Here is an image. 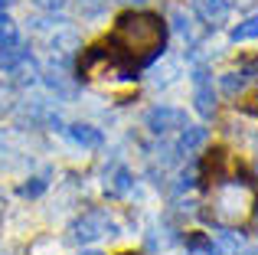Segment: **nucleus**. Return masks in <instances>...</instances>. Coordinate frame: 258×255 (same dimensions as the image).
Instances as JSON below:
<instances>
[{"instance_id":"obj_25","label":"nucleus","mask_w":258,"mask_h":255,"mask_svg":"<svg viewBox=\"0 0 258 255\" xmlns=\"http://www.w3.org/2000/svg\"><path fill=\"white\" fill-rule=\"evenodd\" d=\"M33 4H36L39 10H46V13H59L66 7V0H33Z\"/></svg>"},{"instance_id":"obj_24","label":"nucleus","mask_w":258,"mask_h":255,"mask_svg":"<svg viewBox=\"0 0 258 255\" xmlns=\"http://www.w3.org/2000/svg\"><path fill=\"white\" fill-rule=\"evenodd\" d=\"M193 183H196V173H193V170H180V177H176L173 190H176V193H183V190H189Z\"/></svg>"},{"instance_id":"obj_17","label":"nucleus","mask_w":258,"mask_h":255,"mask_svg":"<svg viewBox=\"0 0 258 255\" xmlns=\"http://www.w3.org/2000/svg\"><path fill=\"white\" fill-rule=\"evenodd\" d=\"M23 43V36H20V26L13 23V20L0 17V49H7V46H17Z\"/></svg>"},{"instance_id":"obj_10","label":"nucleus","mask_w":258,"mask_h":255,"mask_svg":"<svg viewBox=\"0 0 258 255\" xmlns=\"http://www.w3.org/2000/svg\"><path fill=\"white\" fill-rule=\"evenodd\" d=\"M193 7L206 26H219L229 20V0H193Z\"/></svg>"},{"instance_id":"obj_15","label":"nucleus","mask_w":258,"mask_h":255,"mask_svg":"<svg viewBox=\"0 0 258 255\" xmlns=\"http://www.w3.org/2000/svg\"><path fill=\"white\" fill-rule=\"evenodd\" d=\"M216 252L219 255H239V245H242V232L235 229H219L216 232Z\"/></svg>"},{"instance_id":"obj_30","label":"nucleus","mask_w":258,"mask_h":255,"mask_svg":"<svg viewBox=\"0 0 258 255\" xmlns=\"http://www.w3.org/2000/svg\"><path fill=\"white\" fill-rule=\"evenodd\" d=\"M245 255H258V252H245Z\"/></svg>"},{"instance_id":"obj_20","label":"nucleus","mask_w":258,"mask_h":255,"mask_svg":"<svg viewBox=\"0 0 258 255\" xmlns=\"http://www.w3.org/2000/svg\"><path fill=\"white\" fill-rule=\"evenodd\" d=\"M13 108H17V89L10 82H0V118L10 115Z\"/></svg>"},{"instance_id":"obj_19","label":"nucleus","mask_w":258,"mask_h":255,"mask_svg":"<svg viewBox=\"0 0 258 255\" xmlns=\"http://www.w3.org/2000/svg\"><path fill=\"white\" fill-rule=\"evenodd\" d=\"M46 186H49V173H39V177H30V180H26V183L20 186V193H23L26 200H36Z\"/></svg>"},{"instance_id":"obj_11","label":"nucleus","mask_w":258,"mask_h":255,"mask_svg":"<svg viewBox=\"0 0 258 255\" xmlns=\"http://www.w3.org/2000/svg\"><path fill=\"white\" fill-rule=\"evenodd\" d=\"M131 186H134V177H131L127 167L114 164L111 170H105V193H108V197H124Z\"/></svg>"},{"instance_id":"obj_21","label":"nucleus","mask_w":258,"mask_h":255,"mask_svg":"<svg viewBox=\"0 0 258 255\" xmlns=\"http://www.w3.org/2000/svg\"><path fill=\"white\" fill-rule=\"evenodd\" d=\"M108 10V0H79V13L88 20H95V17H101V13Z\"/></svg>"},{"instance_id":"obj_27","label":"nucleus","mask_w":258,"mask_h":255,"mask_svg":"<svg viewBox=\"0 0 258 255\" xmlns=\"http://www.w3.org/2000/svg\"><path fill=\"white\" fill-rule=\"evenodd\" d=\"M10 4H13V0H0V13H4V10H7Z\"/></svg>"},{"instance_id":"obj_14","label":"nucleus","mask_w":258,"mask_h":255,"mask_svg":"<svg viewBox=\"0 0 258 255\" xmlns=\"http://www.w3.org/2000/svg\"><path fill=\"white\" fill-rule=\"evenodd\" d=\"M30 59V49H26V43H17V46H7V49H0V69L4 72H17L20 66Z\"/></svg>"},{"instance_id":"obj_3","label":"nucleus","mask_w":258,"mask_h":255,"mask_svg":"<svg viewBox=\"0 0 258 255\" xmlns=\"http://www.w3.org/2000/svg\"><path fill=\"white\" fill-rule=\"evenodd\" d=\"M82 79H131V69L121 62V56L114 49H105V46H95L82 56V66H79Z\"/></svg>"},{"instance_id":"obj_16","label":"nucleus","mask_w":258,"mask_h":255,"mask_svg":"<svg viewBox=\"0 0 258 255\" xmlns=\"http://www.w3.org/2000/svg\"><path fill=\"white\" fill-rule=\"evenodd\" d=\"M245 82H248V76H242V72H226L222 82H219V89H222L226 98H239L242 89H245Z\"/></svg>"},{"instance_id":"obj_23","label":"nucleus","mask_w":258,"mask_h":255,"mask_svg":"<svg viewBox=\"0 0 258 255\" xmlns=\"http://www.w3.org/2000/svg\"><path fill=\"white\" fill-rule=\"evenodd\" d=\"M173 79H176V66H173V62H167L164 69H157V72H154V79H151V82H154V85H170Z\"/></svg>"},{"instance_id":"obj_1","label":"nucleus","mask_w":258,"mask_h":255,"mask_svg":"<svg viewBox=\"0 0 258 255\" xmlns=\"http://www.w3.org/2000/svg\"><path fill=\"white\" fill-rule=\"evenodd\" d=\"M164 39H167V26L157 13L134 10L118 17V23L111 30V49L131 69V66H147L151 59H157L160 49H164Z\"/></svg>"},{"instance_id":"obj_7","label":"nucleus","mask_w":258,"mask_h":255,"mask_svg":"<svg viewBox=\"0 0 258 255\" xmlns=\"http://www.w3.org/2000/svg\"><path fill=\"white\" fill-rule=\"evenodd\" d=\"M46 82V89L56 92V98H72L76 95V82H72V76H66V59H56V62L49 66V69L39 72Z\"/></svg>"},{"instance_id":"obj_5","label":"nucleus","mask_w":258,"mask_h":255,"mask_svg":"<svg viewBox=\"0 0 258 255\" xmlns=\"http://www.w3.org/2000/svg\"><path fill=\"white\" fill-rule=\"evenodd\" d=\"M144 124L151 128V134H170L176 128H186V111L170 108V105H154L151 111L144 115Z\"/></svg>"},{"instance_id":"obj_18","label":"nucleus","mask_w":258,"mask_h":255,"mask_svg":"<svg viewBox=\"0 0 258 255\" xmlns=\"http://www.w3.org/2000/svg\"><path fill=\"white\" fill-rule=\"evenodd\" d=\"M245 39H258V13L232 30V43H245Z\"/></svg>"},{"instance_id":"obj_2","label":"nucleus","mask_w":258,"mask_h":255,"mask_svg":"<svg viewBox=\"0 0 258 255\" xmlns=\"http://www.w3.org/2000/svg\"><path fill=\"white\" fill-rule=\"evenodd\" d=\"M258 206V186L248 177L219 180L209 193V216L219 229H239L252 219Z\"/></svg>"},{"instance_id":"obj_13","label":"nucleus","mask_w":258,"mask_h":255,"mask_svg":"<svg viewBox=\"0 0 258 255\" xmlns=\"http://www.w3.org/2000/svg\"><path fill=\"white\" fill-rule=\"evenodd\" d=\"M173 30L180 33V36L186 39L189 46H196V43H200V39H203V33H206V30H203V26H196V20L189 17L186 10H173Z\"/></svg>"},{"instance_id":"obj_12","label":"nucleus","mask_w":258,"mask_h":255,"mask_svg":"<svg viewBox=\"0 0 258 255\" xmlns=\"http://www.w3.org/2000/svg\"><path fill=\"white\" fill-rule=\"evenodd\" d=\"M206 141H209V131H206L203 124H186V128L180 131L176 151H180V154H196L203 144H206Z\"/></svg>"},{"instance_id":"obj_4","label":"nucleus","mask_w":258,"mask_h":255,"mask_svg":"<svg viewBox=\"0 0 258 255\" xmlns=\"http://www.w3.org/2000/svg\"><path fill=\"white\" fill-rule=\"evenodd\" d=\"M105 236H118V226H114V219L108 216L105 210H92V213L79 216L76 223L69 226V239L79 242V245L98 242V239H105Z\"/></svg>"},{"instance_id":"obj_6","label":"nucleus","mask_w":258,"mask_h":255,"mask_svg":"<svg viewBox=\"0 0 258 255\" xmlns=\"http://www.w3.org/2000/svg\"><path fill=\"white\" fill-rule=\"evenodd\" d=\"M193 102H196V111L203 118L216 115V92H213V82H209L206 66H196L193 69Z\"/></svg>"},{"instance_id":"obj_26","label":"nucleus","mask_w":258,"mask_h":255,"mask_svg":"<svg viewBox=\"0 0 258 255\" xmlns=\"http://www.w3.org/2000/svg\"><path fill=\"white\" fill-rule=\"evenodd\" d=\"M4 160H7V141L0 138V167H4Z\"/></svg>"},{"instance_id":"obj_9","label":"nucleus","mask_w":258,"mask_h":255,"mask_svg":"<svg viewBox=\"0 0 258 255\" xmlns=\"http://www.w3.org/2000/svg\"><path fill=\"white\" fill-rule=\"evenodd\" d=\"M66 138L72 141V144L85 147V151H95V147H101V131L95 124H85V121H76V124H66Z\"/></svg>"},{"instance_id":"obj_8","label":"nucleus","mask_w":258,"mask_h":255,"mask_svg":"<svg viewBox=\"0 0 258 255\" xmlns=\"http://www.w3.org/2000/svg\"><path fill=\"white\" fill-rule=\"evenodd\" d=\"M46 46H49V52L56 59H69L72 52L82 46V39H79V33L72 30V26H59V30H52L49 36H46Z\"/></svg>"},{"instance_id":"obj_29","label":"nucleus","mask_w":258,"mask_h":255,"mask_svg":"<svg viewBox=\"0 0 258 255\" xmlns=\"http://www.w3.org/2000/svg\"><path fill=\"white\" fill-rule=\"evenodd\" d=\"M124 4H144V0H124Z\"/></svg>"},{"instance_id":"obj_28","label":"nucleus","mask_w":258,"mask_h":255,"mask_svg":"<svg viewBox=\"0 0 258 255\" xmlns=\"http://www.w3.org/2000/svg\"><path fill=\"white\" fill-rule=\"evenodd\" d=\"M79 255H101V252H95V249H85V252H79Z\"/></svg>"},{"instance_id":"obj_22","label":"nucleus","mask_w":258,"mask_h":255,"mask_svg":"<svg viewBox=\"0 0 258 255\" xmlns=\"http://www.w3.org/2000/svg\"><path fill=\"white\" fill-rule=\"evenodd\" d=\"M189 249H193V255H219L213 239H206V236H189Z\"/></svg>"}]
</instances>
